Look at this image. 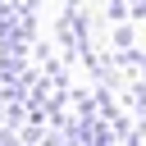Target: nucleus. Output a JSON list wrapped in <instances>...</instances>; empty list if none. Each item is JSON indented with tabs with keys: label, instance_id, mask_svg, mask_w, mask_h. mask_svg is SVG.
<instances>
[]
</instances>
